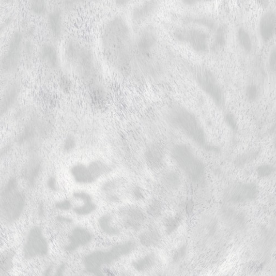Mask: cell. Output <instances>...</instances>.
<instances>
[{"label":"cell","mask_w":276,"mask_h":276,"mask_svg":"<svg viewBox=\"0 0 276 276\" xmlns=\"http://www.w3.org/2000/svg\"><path fill=\"white\" fill-rule=\"evenodd\" d=\"M166 120L197 147L207 153H219L220 149L208 140L206 132L194 113L180 104L173 105L166 114Z\"/></svg>","instance_id":"obj_1"},{"label":"cell","mask_w":276,"mask_h":276,"mask_svg":"<svg viewBox=\"0 0 276 276\" xmlns=\"http://www.w3.org/2000/svg\"><path fill=\"white\" fill-rule=\"evenodd\" d=\"M183 66L185 72L199 88L211 98L219 109L224 111L226 108V95L214 72L207 66L196 63L184 61Z\"/></svg>","instance_id":"obj_2"},{"label":"cell","mask_w":276,"mask_h":276,"mask_svg":"<svg viewBox=\"0 0 276 276\" xmlns=\"http://www.w3.org/2000/svg\"><path fill=\"white\" fill-rule=\"evenodd\" d=\"M173 161L191 182L203 186L207 181V169L203 161L199 158L190 145L177 143L171 150Z\"/></svg>","instance_id":"obj_3"},{"label":"cell","mask_w":276,"mask_h":276,"mask_svg":"<svg viewBox=\"0 0 276 276\" xmlns=\"http://www.w3.org/2000/svg\"><path fill=\"white\" fill-rule=\"evenodd\" d=\"M26 206V197L18 190L16 180L11 179L5 185L0 196V218L12 224L21 216Z\"/></svg>","instance_id":"obj_4"},{"label":"cell","mask_w":276,"mask_h":276,"mask_svg":"<svg viewBox=\"0 0 276 276\" xmlns=\"http://www.w3.org/2000/svg\"><path fill=\"white\" fill-rule=\"evenodd\" d=\"M135 247V242L128 241L121 243L108 251L93 252L84 259L85 269L90 273L101 274L102 267L111 263L122 256L128 255Z\"/></svg>","instance_id":"obj_5"},{"label":"cell","mask_w":276,"mask_h":276,"mask_svg":"<svg viewBox=\"0 0 276 276\" xmlns=\"http://www.w3.org/2000/svg\"><path fill=\"white\" fill-rule=\"evenodd\" d=\"M259 194L258 185L254 182H236L228 186L223 191V200L230 204L252 202Z\"/></svg>","instance_id":"obj_6"},{"label":"cell","mask_w":276,"mask_h":276,"mask_svg":"<svg viewBox=\"0 0 276 276\" xmlns=\"http://www.w3.org/2000/svg\"><path fill=\"white\" fill-rule=\"evenodd\" d=\"M48 251L49 244L42 229L38 226L31 228L23 245L24 257L27 259L45 257Z\"/></svg>","instance_id":"obj_7"},{"label":"cell","mask_w":276,"mask_h":276,"mask_svg":"<svg viewBox=\"0 0 276 276\" xmlns=\"http://www.w3.org/2000/svg\"><path fill=\"white\" fill-rule=\"evenodd\" d=\"M173 37L177 42L188 45L197 53L208 52L210 37L204 31L197 29L177 30L173 33Z\"/></svg>","instance_id":"obj_8"},{"label":"cell","mask_w":276,"mask_h":276,"mask_svg":"<svg viewBox=\"0 0 276 276\" xmlns=\"http://www.w3.org/2000/svg\"><path fill=\"white\" fill-rule=\"evenodd\" d=\"M23 41L21 31H15L12 35L6 52L0 62L3 72L10 73L17 68L21 59Z\"/></svg>","instance_id":"obj_9"},{"label":"cell","mask_w":276,"mask_h":276,"mask_svg":"<svg viewBox=\"0 0 276 276\" xmlns=\"http://www.w3.org/2000/svg\"><path fill=\"white\" fill-rule=\"evenodd\" d=\"M221 220L226 226L232 230H241L245 227L246 217L242 211L229 206L221 207L219 211Z\"/></svg>","instance_id":"obj_10"},{"label":"cell","mask_w":276,"mask_h":276,"mask_svg":"<svg viewBox=\"0 0 276 276\" xmlns=\"http://www.w3.org/2000/svg\"><path fill=\"white\" fill-rule=\"evenodd\" d=\"M276 31V15L274 10L265 12L260 18L259 34L264 43L270 42L274 38Z\"/></svg>","instance_id":"obj_11"},{"label":"cell","mask_w":276,"mask_h":276,"mask_svg":"<svg viewBox=\"0 0 276 276\" xmlns=\"http://www.w3.org/2000/svg\"><path fill=\"white\" fill-rule=\"evenodd\" d=\"M157 42L156 31L152 27H147L140 31L137 39V48L143 55H148L155 48Z\"/></svg>","instance_id":"obj_12"},{"label":"cell","mask_w":276,"mask_h":276,"mask_svg":"<svg viewBox=\"0 0 276 276\" xmlns=\"http://www.w3.org/2000/svg\"><path fill=\"white\" fill-rule=\"evenodd\" d=\"M218 222L214 216L208 215L200 216L196 226V234L199 239H211L218 230Z\"/></svg>","instance_id":"obj_13"},{"label":"cell","mask_w":276,"mask_h":276,"mask_svg":"<svg viewBox=\"0 0 276 276\" xmlns=\"http://www.w3.org/2000/svg\"><path fill=\"white\" fill-rule=\"evenodd\" d=\"M20 90V85L17 82H14L6 89L0 101V118L13 107L18 99Z\"/></svg>","instance_id":"obj_14"},{"label":"cell","mask_w":276,"mask_h":276,"mask_svg":"<svg viewBox=\"0 0 276 276\" xmlns=\"http://www.w3.org/2000/svg\"><path fill=\"white\" fill-rule=\"evenodd\" d=\"M121 214L124 226L132 230H138L144 222L143 213L137 207L125 208L122 211Z\"/></svg>","instance_id":"obj_15"},{"label":"cell","mask_w":276,"mask_h":276,"mask_svg":"<svg viewBox=\"0 0 276 276\" xmlns=\"http://www.w3.org/2000/svg\"><path fill=\"white\" fill-rule=\"evenodd\" d=\"M93 235L90 231L81 227L75 228L70 235L66 250L73 252L92 242Z\"/></svg>","instance_id":"obj_16"},{"label":"cell","mask_w":276,"mask_h":276,"mask_svg":"<svg viewBox=\"0 0 276 276\" xmlns=\"http://www.w3.org/2000/svg\"><path fill=\"white\" fill-rule=\"evenodd\" d=\"M158 6L157 0H147L133 9V18L137 21L143 20L154 14Z\"/></svg>","instance_id":"obj_17"},{"label":"cell","mask_w":276,"mask_h":276,"mask_svg":"<svg viewBox=\"0 0 276 276\" xmlns=\"http://www.w3.org/2000/svg\"><path fill=\"white\" fill-rule=\"evenodd\" d=\"M145 156L148 164L153 168H160L164 163V152L159 145H150L145 151Z\"/></svg>","instance_id":"obj_18"},{"label":"cell","mask_w":276,"mask_h":276,"mask_svg":"<svg viewBox=\"0 0 276 276\" xmlns=\"http://www.w3.org/2000/svg\"><path fill=\"white\" fill-rule=\"evenodd\" d=\"M42 168L41 161L38 158L31 159L27 164L25 169L24 176L29 186H34L38 176L40 175Z\"/></svg>","instance_id":"obj_19"},{"label":"cell","mask_w":276,"mask_h":276,"mask_svg":"<svg viewBox=\"0 0 276 276\" xmlns=\"http://www.w3.org/2000/svg\"><path fill=\"white\" fill-rule=\"evenodd\" d=\"M48 24L53 38L57 40L60 39L62 31V15L60 10H55L49 14Z\"/></svg>","instance_id":"obj_20"},{"label":"cell","mask_w":276,"mask_h":276,"mask_svg":"<svg viewBox=\"0 0 276 276\" xmlns=\"http://www.w3.org/2000/svg\"><path fill=\"white\" fill-rule=\"evenodd\" d=\"M71 173L75 180L78 183H90L95 181L90 171L88 166L86 167L81 164L74 165L71 169Z\"/></svg>","instance_id":"obj_21"},{"label":"cell","mask_w":276,"mask_h":276,"mask_svg":"<svg viewBox=\"0 0 276 276\" xmlns=\"http://www.w3.org/2000/svg\"><path fill=\"white\" fill-rule=\"evenodd\" d=\"M41 57L43 61L52 68H57L58 65L59 59L57 50L55 47L50 44H46L42 46Z\"/></svg>","instance_id":"obj_22"},{"label":"cell","mask_w":276,"mask_h":276,"mask_svg":"<svg viewBox=\"0 0 276 276\" xmlns=\"http://www.w3.org/2000/svg\"><path fill=\"white\" fill-rule=\"evenodd\" d=\"M261 149H252L244 152L236 156L234 160V164L236 167L243 168L249 164L261 154Z\"/></svg>","instance_id":"obj_23"},{"label":"cell","mask_w":276,"mask_h":276,"mask_svg":"<svg viewBox=\"0 0 276 276\" xmlns=\"http://www.w3.org/2000/svg\"><path fill=\"white\" fill-rule=\"evenodd\" d=\"M236 41L239 46L244 53L249 54L251 52L253 45L251 35L244 27H239L236 33Z\"/></svg>","instance_id":"obj_24"},{"label":"cell","mask_w":276,"mask_h":276,"mask_svg":"<svg viewBox=\"0 0 276 276\" xmlns=\"http://www.w3.org/2000/svg\"><path fill=\"white\" fill-rule=\"evenodd\" d=\"M121 183L119 181H110L106 183L102 190L106 195V199L110 202H116L120 199V196L118 195V190L120 187Z\"/></svg>","instance_id":"obj_25"},{"label":"cell","mask_w":276,"mask_h":276,"mask_svg":"<svg viewBox=\"0 0 276 276\" xmlns=\"http://www.w3.org/2000/svg\"><path fill=\"white\" fill-rule=\"evenodd\" d=\"M156 261L154 254H150L133 262V266L138 271H146L155 266Z\"/></svg>","instance_id":"obj_26"},{"label":"cell","mask_w":276,"mask_h":276,"mask_svg":"<svg viewBox=\"0 0 276 276\" xmlns=\"http://www.w3.org/2000/svg\"><path fill=\"white\" fill-rule=\"evenodd\" d=\"M161 240V235L156 230H150L142 234L140 237L141 244L145 246L151 247L157 245Z\"/></svg>","instance_id":"obj_27"},{"label":"cell","mask_w":276,"mask_h":276,"mask_svg":"<svg viewBox=\"0 0 276 276\" xmlns=\"http://www.w3.org/2000/svg\"><path fill=\"white\" fill-rule=\"evenodd\" d=\"M182 221V215L179 214L169 216L166 219L164 222V227L167 234L168 235L172 234L178 230Z\"/></svg>","instance_id":"obj_28"},{"label":"cell","mask_w":276,"mask_h":276,"mask_svg":"<svg viewBox=\"0 0 276 276\" xmlns=\"http://www.w3.org/2000/svg\"><path fill=\"white\" fill-rule=\"evenodd\" d=\"M99 224L101 230L106 234L111 235L119 234V230L112 223L111 216L105 215L102 216L99 220Z\"/></svg>","instance_id":"obj_29"},{"label":"cell","mask_w":276,"mask_h":276,"mask_svg":"<svg viewBox=\"0 0 276 276\" xmlns=\"http://www.w3.org/2000/svg\"><path fill=\"white\" fill-rule=\"evenodd\" d=\"M228 31L226 26H220L216 30L214 46L215 50L223 49L226 45Z\"/></svg>","instance_id":"obj_30"},{"label":"cell","mask_w":276,"mask_h":276,"mask_svg":"<svg viewBox=\"0 0 276 276\" xmlns=\"http://www.w3.org/2000/svg\"><path fill=\"white\" fill-rule=\"evenodd\" d=\"M88 168L94 180L107 172L109 167L101 161H94L88 165Z\"/></svg>","instance_id":"obj_31"},{"label":"cell","mask_w":276,"mask_h":276,"mask_svg":"<svg viewBox=\"0 0 276 276\" xmlns=\"http://www.w3.org/2000/svg\"><path fill=\"white\" fill-rule=\"evenodd\" d=\"M36 135V130L32 124H28L17 137V142L19 145L27 143L33 139Z\"/></svg>","instance_id":"obj_32"},{"label":"cell","mask_w":276,"mask_h":276,"mask_svg":"<svg viewBox=\"0 0 276 276\" xmlns=\"http://www.w3.org/2000/svg\"><path fill=\"white\" fill-rule=\"evenodd\" d=\"M164 183L171 190H176L181 184L180 177L178 173L175 171H169L164 176Z\"/></svg>","instance_id":"obj_33"},{"label":"cell","mask_w":276,"mask_h":276,"mask_svg":"<svg viewBox=\"0 0 276 276\" xmlns=\"http://www.w3.org/2000/svg\"><path fill=\"white\" fill-rule=\"evenodd\" d=\"M13 255L10 252H4L0 254V274H5L13 265Z\"/></svg>","instance_id":"obj_34"},{"label":"cell","mask_w":276,"mask_h":276,"mask_svg":"<svg viewBox=\"0 0 276 276\" xmlns=\"http://www.w3.org/2000/svg\"><path fill=\"white\" fill-rule=\"evenodd\" d=\"M30 6L31 13L42 15L46 13V0H30Z\"/></svg>","instance_id":"obj_35"},{"label":"cell","mask_w":276,"mask_h":276,"mask_svg":"<svg viewBox=\"0 0 276 276\" xmlns=\"http://www.w3.org/2000/svg\"><path fill=\"white\" fill-rule=\"evenodd\" d=\"M256 171L260 178L267 179L274 174L275 168L270 164H263L259 166Z\"/></svg>","instance_id":"obj_36"},{"label":"cell","mask_w":276,"mask_h":276,"mask_svg":"<svg viewBox=\"0 0 276 276\" xmlns=\"http://www.w3.org/2000/svg\"><path fill=\"white\" fill-rule=\"evenodd\" d=\"M260 90L258 85L250 83L247 84L245 89V95L250 102L257 101L260 97Z\"/></svg>","instance_id":"obj_37"},{"label":"cell","mask_w":276,"mask_h":276,"mask_svg":"<svg viewBox=\"0 0 276 276\" xmlns=\"http://www.w3.org/2000/svg\"><path fill=\"white\" fill-rule=\"evenodd\" d=\"M96 210V206L92 200L86 201L83 206L75 208L74 211L80 215H85L91 214Z\"/></svg>","instance_id":"obj_38"},{"label":"cell","mask_w":276,"mask_h":276,"mask_svg":"<svg viewBox=\"0 0 276 276\" xmlns=\"http://www.w3.org/2000/svg\"><path fill=\"white\" fill-rule=\"evenodd\" d=\"M188 252V247L186 244H184L179 247L173 252L172 259L173 262L175 263H179L186 257Z\"/></svg>","instance_id":"obj_39"},{"label":"cell","mask_w":276,"mask_h":276,"mask_svg":"<svg viewBox=\"0 0 276 276\" xmlns=\"http://www.w3.org/2000/svg\"><path fill=\"white\" fill-rule=\"evenodd\" d=\"M225 122L228 127L230 128L232 132L236 133L238 131V123L236 118L233 114L228 112L225 115Z\"/></svg>","instance_id":"obj_40"},{"label":"cell","mask_w":276,"mask_h":276,"mask_svg":"<svg viewBox=\"0 0 276 276\" xmlns=\"http://www.w3.org/2000/svg\"><path fill=\"white\" fill-rule=\"evenodd\" d=\"M268 66H269L271 74L275 75L276 72V50L275 47L271 50L270 53L269 58L268 59Z\"/></svg>","instance_id":"obj_41"},{"label":"cell","mask_w":276,"mask_h":276,"mask_svg":"<svg viewBox=\"0 0 276 276\" xmlns=\"http://www.w3.org/2000/svg\"><path fill=\"white\" fill-rule=\"evenodd\" d=\"M76 146V141L74 137L69 136L66 138L63 143V149L67 153H69L73 151Z\"/></svg>","instance_id":"obj_42"},{"label":"cell","mask_w":276,"mask_h":276,"mask_svg":"<svg viewBox=\"0 0 276 276\" xmlns=\"http://www.w3.org/2000/svg\"><path fill=\"white\" fill-rule=\"evenodd\" d=\"M161 212V207L159 203L153 202L149 207L148 213L153 216H158Z\"/></svg>","instance_id":"obj_43"},{"label":"cell","mask_w":276,"mask_h":276,"mask_svg":"<svg viewBox=\"0 0 276 276\" xmlns=\"http://www.w3.org/2000/svg\"><path fill=\"white\" fill-rule=\"evenodd\" d=\"M57 208L61 210H68L70 208L72 205L68 200L61 201L56 203Z\"/></svg>","instance_id":"obj_44"},{"label":"cell","mask_w":276,"mask_h":276,"mask_svg":"<svg viewBox=\"0 0 276 276\" xmlns=\"http://www.w3.org/2000/svg\"><path fill=\"white\" fill-rule=\"evenodd\" d=\"M47 186L50 190L52 191H56L57 189V181L53 177H51L47 181Z\"/></svg>","instance_id":"obj_45"},{"label":"cell","mask_w":276,"mask_h":276,"mask_svg":"<svg viewBox=\"0 0 276 276\" xmlns=\"http://www.w3.org/2000/svg\"><path fill=\"white\" fill-rule=\"evenodd\" d=\"M11 149V146L10 144H7L5 147L0 149V158L6 156L10 152Z\"/></svg>","instance_id":"obj_46"},{"label":"cell","mask_w":276,"mask_h":276,"mask_svg":"<svg viewBox=\"0 0 276 276\" xmlns=\"http://www.w3.org/2000/svg\"><path fill=\"white\" fill-rule=\"evenodd\" d=\"M185 5L192 6L197 5L203 1V0H181Z\"/></svg>","instance_id":"obj_47"},{"label":"cell","mask_w":276,"mask_h":276,"mask_svg":"<svg viewBox=\"0 0 276 276\" xmlns=\"http://www.w3.org/2000/svg\"><path fill=\"white\" fill-rule=\"evenodd\" d=\"M131 1V0H115V3L118 6H124Z\"/></svg>","instance_id":"obj_48"},{"label":"cell","mask_w":276,"mask_h":276,"mask_svg":"<svg viewBox=\"0 0 276 276\" xmlns=\"http://www.w3.org/2000/svg\"><path fill=\"white\" fill-rule=\"evenodd\" d=\"M84 1H85V0H66V5L71 6L74 5V4Z\"/></svg>","instance_id":"obj_49"},{"label":"cell","mask_w":276,"mask_h":276,"mask_svg":"<svg viewBox=\"0 0 276 276\" xmlns=\"http://www.w3.org/2000/svg\"><path fill=\"white\" fill-rule=\"evenodd\" d=\"M133 193L134 195L136 196L137 199H141L142 197H143V193H142L141 190H139V189L137 188L134 190Z\"/></svg>","instance_id":"obj_50"},{"label":"cell","mask_w":276,"mask_h":276,"mask_svg":"<svg viewBox=\"0 0 276 276\" xmlns=\"http://www.w3.org/2000/svg\"><path fill=\"white\" fill-rule=\"evenodd\" d=\"M59 221H62V222H70L71 220L69 218H66L65 217H63V216H60V217L59 218Z\"/></svg>","instance_id":"obj_51"},{"label":"cell","mask_w":276,"mask_h":276,"mask_svg":"<svg viewBox=\"0 0 276 276\" xmlns=\"http://www.w3.org/2000/svg\"><path fill=\"white\" fill-rule=\"evenodd\" d=\"M3 1L6 3H10L15 1V0H3Z\"/></svg>","instance_id":"obj_52"}]
</instances>
